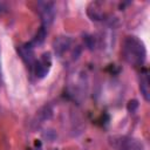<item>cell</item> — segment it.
I'll return each mask as SVG.
<instances>
[{
    "mask_svg": "<svg viewBox=\"0 0 150 150\" xmlns=\"http://www.w3.org/2000/svg\"><path fill=\"white\" fill-rule=\"evenodd\" d=\"M122 55L127 63L135 68H142L146 60L144 43L136 36H127L122 46Z\"/></svg>",
    "mask_w": 150,
    "mask_h": 150,
    "instance_id": "6da1fadb",
    "label": "cell"
},
{
    "mask_svg": "<svg viewBox=\"0 0 150 150\" xmlns=\"http://www.w3.org/2000/svg\"><path fill=\"white\" fill-rule=\"evenodd\" d=\"M109 144L115 150H143V144L139 139L125 135L110 136Z\"/></svg>",
    "mask_w": 150,
    "mask_h": 150,
    "instance_id": "7a4b0ae2",
    "label": "cell"
},
{
    "mask_svg": "<svg viewBox=\"0 0 150 150\" xmlns=\"http://www.w3.org/2000/svg\"><path fill=\"white\" fill-rule=\"evenodd\" d=\"M52 68V54L49 52H45L43 54L40 55L39 59L35 60L32 73L38 80H41L46 77Z\"/></svg>",
    "mask_w": 150,
    "mask_h": 150,
    "instance_id": "3957f363",
    "label": "cell"
},
{
    "mask_svg": "<svg viewBox=\"0 0 150 150\" xmlns=\"http://www.w3.org/2000/svg\"><path fill=\"white\" fill-rule=\"evenodd\" d=\"M38 12L41 18V26L48 28L55 18V4L53 1H39L38 2Z\"/></svg>",
    "mask_w": 150,
    "mask_h": 150,
    "instance_id": "277c9868",
    "label": "cell"
},
{
    "mask_svg": "<svg viewBox=\"0 0 150 150\" xmlns=\"http://www.w3.org/2000/svg\"><path fill=\"white\" fill-rule=\"evenodd\" d=\"M18 50V54L20 55L21 60L26 63V66L30 69H33V66H34V62H35V57H34V47L32 46L30 42H26V43H22L20 46H18L16 48Z\"/></svg>",
    "mask_w": 150,
    "mask_h": 150,
    "instance_id": "5b68a950",
    "label": "cell"
},
{
    "mask_svg": "<svg viewBox=\"0 0 150 150\" xmlns=\"http://www.w3.org/2000/svg\"><path fill=\"white\" fill-rule=\"evenodd\" d=\"M139 90L145 102L150 101V87H149V71L145 67L141 68L139 73Z\"/></svg>",
    "mask_w": 150,
    "mask_h": 150,
    "instance_id": "8992f818",
    "label": "cell"
},
{
    "mask_svg": "<svg viewBox=\"0 0 150 150\" xmlns=\"http://www.w3.org/2000/svg\"><path fill=\"white\" fill-rule=\"evenodd\" d=\"M70 39L68 36H59L55 41H54V50L55 54L61 56L70 46Z\"/></svg>",
    "mask_w": 150,
    "mask_h": 150,
    "instance_id": "52a82bcc",
    "label": "cell"
},
{
    "mask_svg": "<svg viewBox=\"0 0 150 150\" xmlns=\"http://www.w3.org/2000/svg\"><path fill=\"white\" fill-rule=\"evenodd\" d=\"M47 29H48V28H46V27H43V26H40V28L38 29V32L35 33L34 38L32 39V41H29L34 48L41 46V45L45 42L46 36H47Z\"/></svg>",
    "mask_w": 150,
    "mask_h": 150,
    "instance_id": "ba28073f",
    "label": "cell"
},
{
    "mask_svg": "<svg viewBox=\"0 0 150 150\" xmlns=\"http://www.w3.org/2000/svg\"><path fill=\"white\" fill-rule=\"evenodd\" d=\"M91 12H93V14L89 15L91 18V20H101L102 19V15H103L102 11L100 7H97L96 2H91L90 6L88 7V13H91Z\"/></svg>",
    "mask_w": 150,
    "mask_h": 150,
    "instance_id": "9c48e42d",
    "label": "cell"
},
{
    "mask_svg": "<svg viewBox=\"0 0 150 150\" xmlns=\"http://www.w3.org/2000/svg\"><path fill=\"white\" fill-rule=\"evenodd\" d=\"M137 108H138V102H137L136 100L129 101V103H128V110H129V111L134 112V111H136Z\"/></svg>",
    "mask_w": 150,
    "mask_h": 150,
    "instance_id": "30bf717a",
    "label": "cell"
},
{
    "mask_svg": "<svg viewBox=\"0 0 150 150\" xmlns=\"http://www.w3.org/2000/svg\"><path fill=\"white\" fill-rule=\"evenodd\" d=\"M34 150H41V146H40V143H39V146H38V145H36V148H35V149H34Z\"/></svg>",
    "mask_w": 150,
    "mask_h": 150,
    "instance_id": "8fae6325",
    "label": "cell"
}]
</instances>
